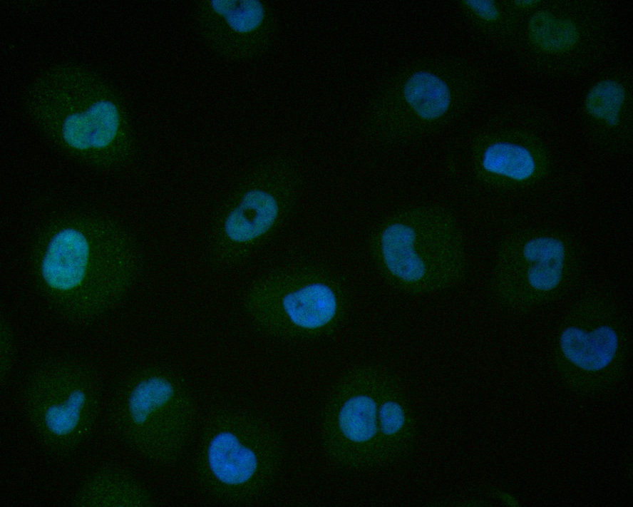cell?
<instances>
[{
    "mask_svg": "<svg viewBox=\"0 0 633 507\" xmlns=\"http://www.w3.org/2000/svg\"><path fill=\"white\" fill-rule=\"evenodd\" d=\"M35 282L50 307L73 322L96 319L118 304L140 267L135 243L117 221L86 212L56 216L31 246Z\"/></svg>",
    "mask_w": 633,
    "mask_h": 507,
    "instance_id": "cell-1",
    "label": "cell"
},
{
    "mask_svg": "<svg viewBox=\"0 0 633 507\" xmlns=\"http://www.w3.org/2000/svg\"><path fill=\"white\" fill-rule=\"evenodd\" d=\"M24 103L41 132L66 154L101 171L131 162L136 142L125 104L105 80L73 63L41 72Z\"/></svg>",
    "mask_w": 633,
    "mask_h": 507,
    "instance_id": "cell-2",
    "label": "cell"
},
{
    "mask_svg": "<svg viewBox=\"0 0 633 507\" xmlns=\"http://www.w3.org/2000/svg\"><path fill=\"white\" fill-rule=\"evenodd\" d=\"M407 394L386 368L361 364L347 372L322 411L320 436L336 465L371 468L404 459L413 448L416 425Z\"/></svg>",
    "mask_w": 633,
    "mask_h": 507,
    "instance_id": "cell-3",
    "label": "cell"
},
{
    "mask_svg": "<svg viewBox=\"0 0 633 507\" xmlns=\"http://www.w3.org/2000/svg\"><path fill=\"white\" fill-rule=\"evenodd\" d=\"M369 250L384 281L409 295L443 292L466 277L464 235L443 205L418 204L392 212L373 231Z\"/></svg>",
    "mask_w": 633,
    "mask_h": 507,
    "instance_id": "cell-4",
    "label": "cell"
},
{
    "mask_svg": "<svg viewBox=\"0 0 633 507\" xmlns=\"http://www.w3.org/2000/svg\"><path fill=\"white\" fill-rule=\"evenodd\" d=\"M282 454L278 435L262 419L245 411L220 410L203 426L195 478L217 504L250 505L272 486Z\"/></svg>",
    "mask_w": 633,
    "mask_h": 507,
    "instance_id": "cell-5",
    "label": "cell"
},
{
    "mask_svg": "<svg viewBox=\"0 0 633 507\" xmlns=\"http://www.w3.org/2000/svg\"><path fill=\"white\" fill-rule=\"evenodd\" d=\"M302 188V174L286 156H272L249 169L213 219L207 240L210 265L227 270L249 258L292 216Z\"/></svg>",
    "mask_w": 633,
    "mask_h": 507,
    "instance_id": "cell-6",
    "label": "cell"
},
{
    "mask_svg": "<svg viewBox=\"0 0 633 507\" xmlns=\"http://www.w3.org/2000/svg\"><path fill=\"white\" fill-rule=\"evenodd\" d=\"M348 297L334 271L314 262H294L273 269L252 282L243 298L244 310L261 332L284 340L329 334L344 321Z\"/></svg>",
    "mask_w": 633,
    "mask_h": 507,
    "instance_id": "cell-7",
    "label": "cell"
},
{
    "mask_svg": "<svg viewBox=\"0 0 633 507\" xmlns=\"http://www.w3.org/2000/svg\"><path fill=\"white\" fill-rule=\"evenodd\" d=\"M111 419L128 446L152 463L168 465L185 446L195 406L179 374L163 366L148 365L133 370L120 381Z\"/></svg>",
    "mask_w": 633,
    "mask_h": 507,
    "instance_id": "cell-8",
    "label": "cell"
},
{
    "mask_svg": "<svg viewBox=\"0 0 633 507\" xmlns=\"http://www.w3.org/2000/svg\"><path fill=\"white\" fill-rule=\"evenodd\" d=\"M579 272L578 252L567 235L552 229H523L500 243L490 290L504 308L524 312L565 296Z\"/></svg>",
    "mask_w": 633,
    "mask_h": 507,
    "instance_id": "cell-9",
    "label": "cell"
},
{
    "mask_svg": "<svg viewBox=\"0 0 633 507\" xmlns=\"http://www.w3.org/2000/svg\"><path fill=\"white\" fill-rule=\"evenodd\" d=\"M101 389L88 364L71 359H53L37 367L22 391L26 418L43 447L66 456L91 434L97 419Z\"/></svg>",
    "mask_w": 633,
    "mask_h": 507,
    "instance_id": "cell-10",
    "label": "cell"
},
{
    "mask_svg": "<svg viewBox=\"0 0 633 507\" xmlns=\"http://www.w3.org/2000/svg\"><path fill=\"white\" fill-rule=\"evenodd\" d=\"M630 334L628 316L617 299L603 292L585 294L558 326L560 369L575 384L609 381L620 369Z\"/></svg>",
    "mask_w": 633,
    "mask_h": 507,
    "instance_id": "cell-11",
    "label": "cell"
},
{
    "mask_svg": "<svg viewBox=\"0 0 633 507\" xmlns=\"http://www.w3.org/2000/svg\"><path fill=\"white\" fill-rule=\"evenodd\" d=\"M195 18L210 47L234 61L251 60L265 53L277 29L274 11L261 0H201Z\"/></svg>",
    "mask_w": 633,
    "mask_h": 507,
    "instance_id": "cell-12",
    "label": "cell"
},
{
    "mask_svg": "<svg viewBox=\"0 0 633 507\" xmlns=\"http://www.w3.org/2000/svg\"><path fill=\"white\" fill-rule=\"evenodd\" d=\"M547 161L540 150L520 140L493 138L478 148L473 173L491 189L511 190L532 186L547 175Z\"/></svg>",
    "mask_w": 633,
    "mask_h": 507,
    "instance_id": "cell-13",
    "label": "cell"
},
{
    "mask_svg": "<svg viewBox=\"0 0 633 507\" xmlns=\"http://www.w3.org/2000/svg\"><path fill=\"white\" fill-rule=\"evenodd\" d=\"M156 503L150 491L135 477L111 467L91 473L71 502L77 507H150Z\"/></svg>",
    "mask_w": 633,
    "mask_h": 507,
    "instance_id": "cell-14",
    "label": "cell"
},
{
    "mask_svg": "<svg viewBox=\"0 0 633 507\" xmlns=\"http://www.w3.org/2000/svg\"><path fill=\"white\" fill-rule=\"evenodd\" d=\"M403 96L419 121V131L436 123L447 113L451 103L448 85L435 74L420 71L411 74L403 86Z\"/></svg>",
    "mask_w": 633,
    "mask_h": 507,
    "instance_id": "cell-15",
    "label": "cell"
},
{
    "mask_svg": "<svg viewBox=\"0 0 633 507\" xmlns=\"http://www.w3.org/2000/svg\"><path fill=\"white\" fill-rule=\"evenodd\" d=\"M528 31L534 44L550 53L569 51L579 40V31L572 21L557 18L546 11H537L531 16Z\"/></svg>",
    "mask_w": 633,
    "mask_h": 507,
    "instance_id": "cell-16",
    "label": "cell"
},
{
    "mask_svg": "<svg viewBox=\"0 0 633 507\" xmlns=\"http://www.w3.org/2000/svg\"><path fill=\"white\" fill-rule=\"evenodd\" d=\"M626 99V91L619 82L604 79L589 90L585 100L588 115L609 128L619 126Z\"/></svg>",
    "mask_w": 633,
    "mask_h": 507,
    "instance_id": "cell-17",
    "label": "cell"
},
{
    "mask_svg": "<svg viewBox=\"0 0 633 507\" xmlns=\"http://www.w3.org/2000/svg\"><path fill=\"white\" fill-rule=\"evenodd\" d=\"M14 336L8 320L0 319V384L4 386L11 371L15 352Z\"/></svg>",
    "mask_w": 633,
    "mask_h": 507,
    "instance_id": "cell-18",
    "label": "cell"
},
{
    "mask_svg": "<svg viewBox=\"0 0 633 507\" xmlns=\"http://www.w3.org/2000/svg\"><path fill=\"white\" fill-rule=\"evenodd\" d=\"M464 4L478 16L486 21H495L499 11L494 2L488 0H468Z\"/></svg>",
    "mask_w": 633,
    "mask_h": 507,
    "instance_id": "cell-19",
    "label": "cell"
},
{
    "mask_svg": "<svg viewBox=\"0 0 633 507\" xmlns=\"http://www.w3.org/2000/svg\"><path fill=\"white\" fill-rule=\"evenodd\" d=\"M515 4L520 8H529L537 4L538 1L533 0H522L515 1Z\"/></svg>",
    "mask_w": 633,
    "mask_h": 507,
    "instance_id": "cell-20",
    "label": "cell"
}]
</instances>
